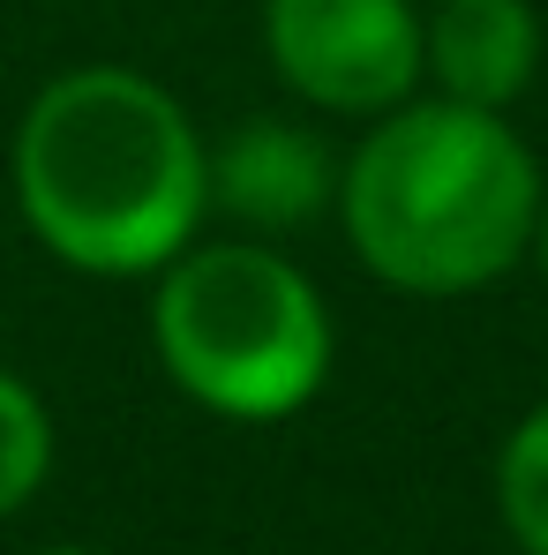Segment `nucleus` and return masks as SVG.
<instances>
[{"label":"nucleus","mask_w":548,"mask_h":555,"mask_svg":"<svg viewBox=\"0 0 548 555\" xmlns=\"http://www.w3.org/2000/svg\"><path fill=\"white\" fill-rule=\"evenodd\" d=\"M38 555H98V548H38Z\"/></svg>","instance_id":"nucleus-10"},{"label":"nucleus","mask_w":548,"mask_h":555,"mask_svg":"<svg viewBox=\"0 0 548 555\" xmlns=\"http://www.w3.org/2000/svg\"><path fill=\"white\" fill-rule=\"evenodd\" d=\"M496 511L526 555H548V398L511 421L496 451Z\"/></svg>","instance_id":"nucleus-7"},{"label":"nucleus","mask_w":548,"mask_h":555,"mask_svg":"<svg viewBox=\"0 0 548 555\" xmlns=\"http://www.w3.org/2000/svg\"><path fill=\"white\" fill-rule=\"evenodd\" d=\"M264 61L316 120H375L421 91V0H264Z\"/></svg>","instance_id":"nucleus-4"},{"label":"nucleus","mask_w":548,"mask_h":555,"mask_svg":"<svg viewBox=\"0 0 548 555\" xmlns=\"http://www.w3.org/2000/svg\"><path fill=\"white\" fill-rule=\"evenodd\" d=\"M203 166H211V218L256 241H285L339 210V151L301 113H248L203 135Z\"/></svg>","instance_id":"nucleus-5"},{"label":"nucleus","mask_w":548,"mask_h":555,"mask_svg":"<svg viewBox=\"0 0 548 555\" xmlns=\"http://www.w3.org/2000/svg\"><path fill=\"white\" fill-rule=\"evenodd\" d=\"M30 241L76 278H158L211 218L203 128L158 76L84 61L46 76L8 143Z\"/></svg>","instance_id":"nucleus-1"},{"label":"nucleus","mask_w":548,"mask_h":555,"mask_svg":"<svg viewBox=\"0 0 548 555\" xmlns=\"http://www.w3.org/2000/svg\"><path fill=\"white\" fill-rule=\"evenodd\" d=\"M541 188V158L511 113L413 91L361 120V143L339 158L331 218L375 285L406 300H466L526 271Z\"/></svg>","instance_id":"nucleus-2"},{"label":"nucleus","mask_w":548,"mask_h":555,"mask_svg":"<svg viewBox=\"0 0 548 555\" xmlns=\"http://www.w3.org/2000/svg\"><path fill=\"white\" fill-rule=\"evenodd\" d=\"M548 53L541 8L534 0H436L421 8V91L511 113L534 91Z\"/></svg>","instance_id":"nucleus-6"},{"label":"nucleus","mask_w":548,"mask_h":555,"mask_svg":"<svg viewBox=\"0 0 548 555\" xmlns=\"http://www.w3.org/2000/svg\"><path fill=\"white\" fill-rule=\"evenodd\" d=\"M53 473V413L23 375L0 361V518H15Z\"/></svg>","instance_id":"nucleus-8"},{"label":"nucleus","mask_w":548,"mask_h":555,"mask_svg":"<svg viewBox=\"0 0 548 555\" xmlns=\"http://www.w3.org/2000/svg\"><path fill=\"white\" fill-rule=\"evenodd\" d=\"M151 353L195 413L233 428L293 421L339 361L323 285L256 233L188 241L151 278Z\"/></svg>","instance_id":"nucleus-3"},{"label":"nucleus","mask_w":548,"mask_h":555,"mask_svg":"<svg viewBox=\"0 0 548 555\" xmlns=\"http://www.w3.org/2000/svg\"><path fill=\"white\" fill-rule=\"evenodd\" d=\"M526 271L548 285V188H541V210H534V233H526Z\"/></svg>","instance_id":"nucleus-9"}]
</instances>
